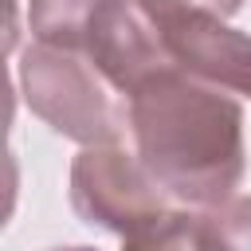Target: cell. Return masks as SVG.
<instances>
[{"label":"cell","mask_w":251,"mask_h":251,"mask_svg":"<svg viewBox=\"0 0 251 251\" xmlns=\"http://www.w3.org/2000/svg\"><path fill=\"white\" fill-rule=\"evenodd\" d=\"M122 251H200V216L180 208L161 212L122 239Z\"/></svg>","instance_id":"cell-6"},{"label":"cell","mask_w":251,"mask_h":251,"mask_svg":"<svg viewBox=\"0 0 251 251\" xmlns=\"http://www.w3.org/2000/svg\"><path fill=\"white\" fill-rule=\"evenodd\" d=\"M129 133L149 176L188 208H220L243 180V110L216 86L165 67L126 98Z\"/></svg>","instance_id":"cell-1"},{"label":"cell","mask_w":251,"mask_h":251,"mask_svg":"<svg viewBox=\"0 0 251 251\" xmlns=\"http://www.w3.org/2000/svg\"><path fill=\"white\" fill-rule=\"evenodd\" d=\"M55 251H94V247H55Z\"/></svg>","instance_id":"cell-9"},{"label":"cell","mask_w":251,"mask_h":251,"mask_svg":"<svg viewBox=\"0 0 251 251\" xmlns=\"http://www.w3.org/2000/svg\"><path fill=\"white\" fill-rule=\"evenodd\" d=\"M200 251H251V196H231L200 216Z\"/></svg>","instance_id":"cell-7"},{"label":"cell","mask_w":251,"mask_h":251,"mask_svg":"<svg viewBox=\"0 0 251 251\" xmlns=\"http://www.w3.org/2000/svg\"><path fill=\"white\" fill-rule=\"evenodd\" d=\"M110 0H27V31L35 43L78 51L90 39V27L106 12Z\"/></svg>","instance_id":"cell-5"},{"label":"cell","mask_w":251,"mask_h":251,"mask_svg":"<svg viewBox=\"0 0 251 251\" xmlns=\"http://www.w3.org/2000/svg\"><path fill=\"white\" fill-rule=\"evenodd\" d=\"M20 86L31 114L86 149L118 145L122 129H129V114L114 102V86L78 51L47 43L27 47L20 59Z\"/></svg>","instance_id":"cell-2"},{"label":"cell","mask_w":251,"mask_h":251,"mask_svg":"<svg viewBox=\"0 0 251 251\" xmlns=\"http://www.w3.org/2000/svg\"><path fill=\"white\" fill-rule=\"evenodd\" d=\"M173 196L149 176L137 153L122 145H90L71 165V204L86 224L118 231L122 239L169 212Z\"/></svg>","instance_id":"cell-3"},{"label":"cell","mask_w":251,"mask_h":251,"mask_svg":"<svg viewBox=\"0 0 251 251\" xmlns=\"http://www.w3.org/2000/svg\"><path fill=\"white\" fill-rule=\"evenodd\" d=\"M165 43V55L176 71L251 98V35L227 27L208 12H173L153 20Z\"/></svg>","instance_id":"cell-4"},{"label":"cell","mask_w":251,"mask_h":251,"mask_svg":"<svg viewBox=\"0 0 251 251\" xmlns=\"http://www.w3.org/2000/svg\"><path fill=\"white\" fill-rule=\"evenodd\" d=\"M137 4L149 12V20H161V16H173V12H208V16L227 20L243 8V0H137Z\"/></svg>","instance_id":"cell-8"}]
</instances>
